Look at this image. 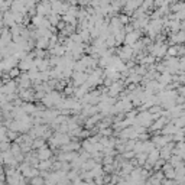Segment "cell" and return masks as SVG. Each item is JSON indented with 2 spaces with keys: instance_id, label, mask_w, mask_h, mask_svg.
<instances>
[{
  "instance_id": "cell-1",
  "label": "cell",
  "mask_w": 185,
  "mask_h": 185,
  "mask_svg": "<svg viewBox=\"0 0 185 185\" xmlns=\"http://www.w3.org/2000/svg\"><path fill=\"white\" fill-rule=\"evenodd\" d=\"M0 26H2V20H0Z\"/></svg>"
}]
</instances>
